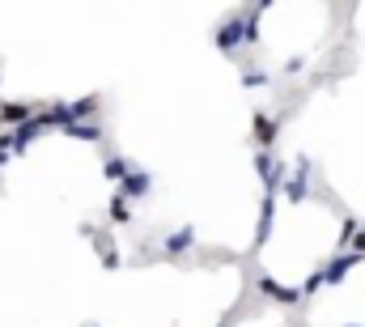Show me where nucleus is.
<instances>
[{
    "label": "nucleus",
    "mask_w": 365,
    "mask_h": 327,
    "mask_svg": "<svg viewBox=\"0 0 365 327\" xmlns=\"http://www.w3.org/2000/svg\"><path fill=\"white\" fill-rule=\"evenodd\" d=\"M145 187H149V178H145V174H132V178H128V191H132V196H140Z\"/></svg>",
    "instance_id": "nucleus-3"
},
{
    "label": "nucleus",
    "mask_w": 365,
    "mask_h": 327,
    "mask_svg": "<svg viewBox=\"0 0 365 327\" xmlns=\"http://www.w3.org/2000/svg\"><path fill=\"white\" fill-rule=\"evenodd\" d=\"M238 39H242V21H230V26H221L217 47H221V51H234V47H238Z\"/></svg>",
    "instance_id": "nucleus-1"
},
{
    "label": "nucleus",
    "mask_w": 365,
    "mask_h": 327,
    "mask_svg": "<svg viewBox=\"0 0 365 327\" xmlns=\"http://www.w3.org/2000/svg\"><path fill=\"white\" fill-rule=\"evenodd\" d=\"M30 115V106H21V102H9V106H0V124H21Z\"/></svg>",
    "instance_id": "nucleus-2"
},
{
    "label": "nucleus",
    "mask_w": 365,
    "mask_h": 327,
    "mask_svg": "<svg viewBox=\"0 0 365 327\" xmlns=\"http://www.w3.org/2000/svg\"><path fill=\"white\" fill-rule=\"evenodd\" d=\"M251 4H255V13H264V9H268L272 0H251Z\"/></svg>",
    "instance_id": "nucleus-4"
}]
</instances>
